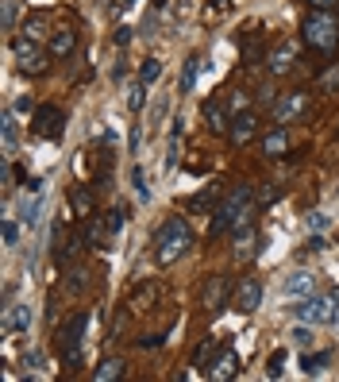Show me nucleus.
I'll return each instance as SVG.
<instances>
[{"mask_svg": "<svg viewBox=\"0 0 339 382\" xmlns=\"http://www.w3.org/2000/svg\"><path fill=\"white\" fill-rule=\"evenodd\" d=\"M0 235H4L8 247H16V243H20V224H16L12 216H4V224H0Z\"/></svg>", "mask_w": 339, "mask_h": 382, "instance_id": "473e14b6", "label": "nucleus"}, {"mask_svg": "<svg viewBox=\"0 0 339 382\" xmlns=\"http://www.w3.org/2000/svg\"><path fill=\"white\" fill-rule=\"evenodd\" d=\"M201 116H204V128H209L212 135H228L231 116L224 112V104H220V101H204L201 104Z\"/></svg>", "mask_w": 339, "mask_h": 382, "instance_id": "f3484780", "label": "nucleus"}, {"mask_svg": "<svg viewBox=\"0 0 339 382\" xmlns=\"http://www.w3.org/2000/svg\"><path fill=\"white\" fill-rule=\"evenodd\" d=\"M31 328V309L27 305H16L4 313V332L12 336V332H27Z\"/></svg>", "mask_w": 339, "mask_h": 382, "instance_id": "412c9836", "label": "nucleus"}, {"mask_svg": "<svg viewBox=\"0 0 339 382\" xmlns=\"http://www.w3.org/2000/svg\"><path fill=\"white\" fill-rule=\"evenodd\" d=\"M51 23H47V16H27V20H23V35H27V39H35V43H43V39H51Z\"/></svg>", "mask_w": 339, "mask_h": 382, "instance_id": "b1692460", "label": "nucleus"}, {"mask_svg": "<svg viewBox=\"0 0 339 382\" xmlns=\"http://www.w3.org/2000/svg\"><path fill=\"white\" fill-rule=\"evenodd\" d=\"M212 355H216V340H204V344L201 347H197V359H193V367H209V359H212Z\"/></svg>", "mask_w": 339, "mask_h": 382, "instance_id": "2f4dec72", "label": "nucleus"}, {"mask_svg": "<svg viewBox=\"0 0 339 382\" xmlns=\"http://www.w3.org/2000/svg\"><path fill=\"white\" fill-rule=\"evenodd\" d=\"M231 251H235V259H243V263L259 255V251H262V235L254 232V224H247V228L235 232V247H231Z\"/></svg>", "mask_w": 339, "mask_h": 382, "instance_id": "a211bd4d", "label": "nucleus"}, {"mask_svg": "<svg viewBox=\"0 0 339 382\" xmlns=\"http://www.w3.org/2000/svg\"><path fill=\"white\" fill-rule=\"evenodd\" d=\"M12 109L20 112V116H35V101H31L27 93H23V97H16V104H12Z\"/></svg>", "mask_w": 339, "mask_h": 382, "instance_id": "e433bc0d", "label": "nucleus"}, {"mask_svg": "<svg viewBox=\"0 0 339 382\" xmlns=\"http://www.w3.org/2000/svg\"><path fill=\"white\" fill-rule=\"evenodd\" d=\"M309 4H312V8H335L339 0H309Z\"/></svg>", "mask_w": 339, "mask_h": 382, "instance_id": "de8ad7c7", "label": "nucleus"}, {"mask_svg": "<svg viewBox=\"0 0 339 382\" xmlns=\"http://www.w3.org/2000/svg\"><path fill=\"white\" fill-rule=\"evenodd\" d=\"M12 23H16V4L4 0V27H12Z\"/></svg>", "mask_w": 339, "mask_h": 382, "instance_id": "37998d69", "label": "nucleus"}, {"mask_svg": "<svg viewBox=\"0 0 339 382\" xmlns=\"http://www.w3.org/2000/svg\"><path fill=\"white\" fill-rule=\"evenodd\" d=\"M301 39H304V47H312V51L332 54L335 47H339V16L328 12V8L309 12L301 20Z\"/></svg>", "mask_w": 339, "mask_h": 382, "instance_id": "f03ea898", "label": "nucleus"}, {"mask_svg": "<svg viewBox=\"0 0 339 382\" xmlns=\"http://www.w3.org/2000/svg\"><path fill=\"white\" fill-rule=\"evenodd\" d=\"M320 85H324V89H339V66H335V70H328V74L320 78Z\"/></svg>", "mask_w": 339, "mask_h": 382, "instance_id": "ea45409f", "label": "nucleus"}, {"mask_svg": "<svg viewBox=\"0 0 339 382\" xmlns=\"http://www.w3.org/2000/svg\"><path fill=\"white\" fill-rule=\"evenodd\" d=\"M216 201H220V185H216V182H209L201 193H193V197L185 201V209H189V213H204V209H212Z\"/></svg>", "mask_w": 339, "mask_h": 382, "instance_id": "aec40b11", "label": "nucleus"}, {"mask_svg": "<svg viewBox=\"0 0 339 382\" xmlns=\"http://www.w3.org/2000/svg\"><path fill=\"white\" fill-rule=\"evenodd\" d=\"M239 375V352L235 347H220L216 355H212V363L204 367V378H212V382H231Z\"/></svg>", "mask_w": 339, "mask_h": 382, "instance_id": "f8f14e48", "label": "nucleus"}, {"mask_svg": "<svg viewBox=\"0 0 339 382\" xmlns=\"http://www.w3.org/2000/svg\"><path fill=\"white\" fill-rule=\"evenodd\" d=\"M120 4H123V8H131V4H135V0H120Z\"/></svg>", "mask_w": 339, "mask_h": 382, "instance_id": "09e8293b", "label": "nucleus"}, {"mask_svg": "<svg viewBox=\"0 0 339 382\" xmlns=\"http://www.w3.org/2000/svg\"><path fill=\"white\" fill-rule=\"evenodd\" d=\"M16 135H20V124H16V109H8L0 116V143H4V154L16 151Z\"/></svg>", "mask_w": 339, "mask_h": 382, "instance_id": "4be33fe9", "label": "nucleus"}, {"mask_svg": "<svg viewBox=\"0 0 339 382\" xmlns=\"http://www.w3.org/2000/svg\"><path fill=\"white\" fill-rule=\"evenodd\" d=\"M47 54H51V51H43V47H39L35 39H27V35L12 39L16 70H20V74H27V78H43V74H51V58H47Z\"/></svg>", "mask_w": 339, "mask_h": 382, "instance_id": "39448f33", "label": "nucleus"}, {"mask_svg": "<svg viewBox=\"0 0 339 382\" xmlns=\"http://www.w3.org/2000/svg\"><path fill=\"white\" fill-rule=\"evenodd\" d=\"M154 294H159V290L151 286V282H143V286L135 290V294H131V309H135V313H143V309H151V302H154Z\"/></svg>", "mask_w": 339, "mask_h": 382, "instance_id": "cd10ccee", "label": "nucleus"}, {"mask_svg": "<svg viewBox=\"0 0 339 382\" xmlns=\"http://www.w3.org/2000/svg\"><path fill=\"white\" fill-rule=\"evenodd\" d=\"M282 371H285V352H274L266 359V375L270 378H282Z\"/></svg>", "mask_w": 339, "mask_h": 382, "instance_id": "c9c22d12", "label": "nucleus"}, {"mask_svg": "<svg viewBox=\"0 0 339 382\" xmlns=\"http://www.w3.org/2000/svg\"><path fill=\"white\" fill-rule=\"evenodd\" d=\"M289 340H293L297 347H309V344H312V324H304V321H301L293 332H289Z\"/></svg>", "mask_w": 339, "mask_h": 382, "instance_id": "72a5a7b5", "label": "nucleus"}, {"mask_svg": "<svg viewBox=\"0 0 339 382\" xmlns=\"http://www.w3.org/2000/svg\"><path fill=\"white\" fill-rule=\"evenodd\" d=\"M131 43V27H116V47H128Z\"/></svg>", "mask_w": 339, "mask_h": 382, "instance_id": "79ce46f5", "label": "nucleus"}, {"mask_svg": "<svg viewBox=\"0 0 339 382\" xmlns=\"http://www.w3.org/2000/svg\"><path fill=\"white\" fill-rule=\"evenodd\" d=\"M309 228H312V232H324V228H328V216H324V213H309Z\"/></svg>", "mask_w": 339, "mask_h": 382, "instance_id": "58836bf2", "label": "nucleus"}, {"mask_svg": "<svg viewBox=\"0 0 339 382\" xmlns=\"http://www.w3.org/2000/svg\"><path fill=\"white\" fill-rule=\"evenodd\" d=\"M31 128H35L43 140H62L66 132V112L58 109V104H43V109H35V120H31Z\"/></svg>", "mask_w": 339, "mask_h": 382, "instance_id": "9d476101", "label": "nucleus"}, {"mask_svg": "<svg viewBox=\"0 0 339 382\" xmlns=\"http://www.w3.org/2000/svg\"><path fill=\"white\" fill-rule=\"evenodd\" d=\"M212 4H224V0H212Z\"/></svg>", "mask_w": 339, "mask_h": 382, "instance_id": "3c124183", "label": "nucleus"}, {"mask_svg": "<svg viewBox=\"0 0 339 382\" xmlns=\"http://www.w3.org/2000/svg\"><path fill=\"white\" fill-rule=\"evenodd\" d=\"M254 224V190L251 182H239L231 193H224V201L216 205V216H212V235H224V232H239Z\"/></svg>", "mask_w": 339, "mask_h": 382, "instance_id": "f257e3e1", "label": "nucleus"}, {"mask_svg": "<svg viewBox=\"0 0 339 382\" xmlns=\"http://www.w3.org/2000/svg\"><path fill=\"white\" fill-rule=\"evenodd\" d=\"M123 367H128L123 359H101V367L93 371V382H116V378H123Z\"/></svg>", "mask_w": 339, "mask_h": 382, "instance_id": "a878e982", "label": "nucleus"}, {"mask_svg": "<svg viewBox=\"0 0 339 382\" xmlns=\"http://www.w3.org/2000/svg\"><path fill=\"white\" fill-rule=\"evenodd\" d=\"M154 27H159V20H154V16H147V20H143V31H147V35H154Z\"/></svg>", "mask_w": 339, "mask_h": 382, "instance_id": "a18cd8bd", "label": "nucleus"}, {"mask_svg": "<svg viewBox=\"0 0 339 382\" xmlns=\"http://www.w3.org/2000/svg\"><path fill=\"white\" fill-rule=\"evenodd\" d=\"M131 182H135V193H139V201H151V185H147V174L143 170H131Z\"/></svg>", "mask_w": 339, "mask_h": 382, "instance_id": "f704fd0d", "label": "nucleus"}, {"mask_svg": "<svg viewBox=\"0 0 339 382\" xmlns=\"http://www.w3.org/2000/svg\"><path fill=\"white\" fill-rule=\"evenodd\" d=\"M282 193H285L282 185H266V190L259 193V201H262V205H270V201H278V197H282Z\"/></svg>", "mask_w": 339, "mask_h": 382, "instance_id": "4c0bfd02", "label": "nucleus"}, {"mask_svg": "<svg viewBox=\"0 0 339 382\" xmlns=\"http://www.w3.org/2000/svg\"><path fill=\"white\" fill-rule=\"evenodd\" d=\"M293 313L304 324H332L339 313V302H335V294H309V297H301V305H293Z\"/></svg>", "mask_w": 339, "mask_h": 382, "instance_id": "0eeeda50", "label": "nucleus"}, {"mask_svg": "<svg viewBox=\"0 0 339 382\" xmlns=\"http://www.w3.org/2000/svg\"><path fill=\"white\" fill-rule=\"evenodd\" d=\"M309 251H324V235H312V240H309Z\"/></svg>", "mask_w": 339, "mask_h": 382, "instance_id": "49530a36", "label": "nucleus"}, {"mask_svg": "<svg viewBox=\"0 0 339 382\" xmlns=\"http://www.w3.org/2000/svg\"><path fill=\"white\" fill-rule=\"evenodd\" d=\"M139 143H143V124L131 128V151H139Z\"/></svg>", "mask_w": 339, "mask_h": 382, "instance_id": "c03bdc74", "label": "nucleus"}, {"mask_svg": "<svg viewBox=\"0 0 339 382\" xmlns=\"http://www.w3.org/2000/svg\"><path fill=\"white\" fill-rule=\"evenodd\" d=\"M197 78H201V54H189L185 70H181V78H178V89H181V93H193Z\"/></svg>", "mask_w": 339, "mask_h": 382, "instance_id": "393cba45", "label": "nucleus"}, {"mask_svg": "<svg viewBox=\"0 0 339 382\" xmlns=\"http://www.w3.org/2000/svg\"><path fill=\"white\" fill-rule=\"evenodd\" d=\"M162 78V58H143V66H139V81H147V85H154V81Z\"/></svg>", "mask_w": 339, "mask_h": 382, "instance_id": "c756f323", "label": "nucleus"}, {"mask_svg": "<svg viewBox=\"0 0 339 382\" xmlns=\"http://www.w3.org/2000/svg\"><path fill=\"white\" fill-rule=\"evenodd\" d=\"M335 355L332 352H316V355H301V371L304 375H320V371L328 367V363H332Z\"/></svg>", "mask_w": 339, "mask_h": 382, "instance_id": "bb28decb", "label": "nucleus"}, {"mask_svg": "<svg viewBox=\"0 0 339 382\" xmlns=\"http://www.w3.org/2000/svg\"><path fill=\"white\" fill-rule=\"evenodd\" d=\"M259 147H262V154H266V159H285V154H289V147H293V140H289L285 124L270 128V132L259 140Z\"/></svg>", "mask_w": 339, "mask_h": 382, "instance_id": "dca6fc26", "label": "nucleus"}, {"mask_svg": "<svg viewBox=\"0 0 339 382\" xmlns=\"http://www.w3.org/2000/svg\"><path fill=\"white\" fill-rule=\"evenodd\" d=\"M89 332V313H78L66 321V328L58 332V352H62L66 367H81V344H85Z\"/></svg>", "mask_w": 339, "mask_h": 382, "instance_id": "423d86ee", "label": "nucleus"}, {"mask_svg": "<svg viewBox=\"0 0 339 382\" xmlns=\"http://www.w3.org/2000/svg\"><path fill=\"white\" fill-rule=\"evenodd\" d=\"M304 112H309V93L304 89H289L274 101V120L278 124H293V120H301Z\"/></svg>", "mask_w": 339, "mask_h": 382, "instance_id": "1a4fd4ad", "label": "nucleus"}, {"mask_svg": "<svg viewBox=\"0 0 339 382\" xmlns=\"http://www.w3.org/2000/svg\"><path fill=\"white\" fill-rule=\"evenodd\" d=\"M189 243H193L189 224L181 221V216H170V221L154 232V263H159V266H173L189 251Z\"/></svg>", "mask_w": 339, "mask_h": 382, "instance_id": "7ed1b4c3", "label": "nucleus"}, {"mask_svg": "<svg viewBox=\"0 0 339 382\" xmlns=\"http://www.w3.org/2000/svg\"><path fill=\"white\" fill-rule=\"evenodd\" d=\"M231 294H235V286H231L228 274H212V278L201 286V305L209 309L212 316H216L224 305H231Z\"/></svg>", "mask_w": 339, "mask_h": 382, "instance_id": "6e6552de", "label": "nucleus"}, {"mask_svg": "<svg viewBox=\"0 0 339 382\" xmlns=\"http://www.w3.org/2000/svg\"><path fill=\"white\" fill-rule=\"evenodd\" d=\"M254 135H259V116H254V112H235V116H231V128H228L231 147H247Z\"/></svg>", "mask_w": 339, "mask_h": 382, "instance_id": "4468645a", "label": "nucleus"}, {"mask_svg": "<svg viewBox=\"0 0 339 382\" xmlns=\"http://www.w3.org/2000/svg\"><path fill=\"white\" fill-rule=\"evenodd\" d=\"M143 104H147V81H131L128 85V109L131 112H143Z\"/></svg>", "mask_w": 339, "mask_h": 382, "instance_id": "c85d7f7f", "label": "nucleus"}, {"mask_svg": "<svg viewBox=\"0 0 339 382\" xmlns=\"http://www.w3.org/2000/svg\"><path fill=\"white\" fill-rule=\"evenodd\" d=\"M297 58H301V43H297V39H285L282 47H274V51L266 54V70L274 78H282V74H289V70L297 66Z\"/></svg>", "mask_w": 339, "mask_h": 382, "instance_id": "ddd939ff", "label": "nucleus"}, {"mask_svg": "<svg viewBox=\"0 0 339 382\" xmlns=\"http://www.w3.org/2000/svg\"><path fill=\"white\" fill-rule=\"evenodd\" d=\"M47 51H51V58H70V54L78 51V31L58 23L51 31V39H47Z\"/></svg>", "mask_w": 339, "mask_h": 382, "instance_id": "2eb2a0df", "label": "nucleus"}, {"mask_svg": "<svg viewBox=\"0 0 339 382\" xmlns=\"http://www.w3.org/2000/svg\"><path fill=\"white\" fill-rule=\"evenodd\" d=\"M154 4H159V8H162V4H166V0H154Z\"/></svg>", "mask_w": 339, "mask_h": 382, "instance_id": "8fccbe9b", "label": "nucleus"}, {"mask_svg": "<svg viewBox=\"0 0 339 382\" xmlns=\"http://www.w3.org/2000/svg\"><path fill=\"white\" fill-rule=\"evenodd\" d=\"M128 216H131L128 205H116V209H109V213H93L89 216V228H85V240L93 243V247H112V240L123 232Z\"/></svg>", "mask_w": 339, "mask_h": 382, "instance_id": "20e7f679", "label": "nucleus"}, {"mask_svg": "<svg viewBox=\"0 0 339 382\" xmlns=\"http://www.w3.org/2000/svg\"><path fill=\"white\" fill-rule=\"evenodd\" d=\"M231 109H235V112H247V93H243V89L231 97Z\"/></svg>", "mask_w": 339, "mask_h": 382, "instance_id": "a19ab883", "label": "nucleus"}, {"mask_svg": "<svg viewBox=\"0 0 339 382\" xmlns=\"http://www.w3.org/2000/svg\"><path fill=\"white\" fill-rule=\"evenodd\" d=\"M39 209H43V201H39V193H35V197H23V205H20V221L23 224H27V228H31V224H35L39 221Z\"/></svg>", "mask_w": 339, "mask_h": 382, "instance_id": "7c9ffc66", "label": "nucleus"}, {"mask_svg": "<svg viewBox=\"0 0 339 382\" xmlns=\"http://www.w3.org/2000/svg\"><path fill=\"white\" fill-rule=\"evenodd\" d=\"M70 209L81 216V221H89V216L97 213V201H93V193H89L85 185H73V190H70Z\"/></svg>", "mask_w": 339, "mask_h": 382, "instance_id": "6ab92c4d", "label": "nucleus"}, {"mask_svg": "<svg viewBox=\"0 0 339 382\" xmlns=\"http://www.w3.org/2000/svg\"><path fill=\"white\" fill-rule=\"evenodd\" d=\"M285 294L289 297H309L312 294V274L309 271H293L285 278Z\"/></svg>", "mask_w": 339, "mask_h": 382, "instance_id": "5701e85b", "label": "nucleus"}, {"mask_svg": "<svg viewBox=\"0 0 339 382\" xmlns=\"http://www.w3.org/2000/svg\"><path fill=\"white\" fill-rule=\"evenodd\" d=\"M259 305H262V282L251 278V274L239 278L235 282V294H231V309H235V313H254Z\"/></svg>", "mask_w": 339, "mask_h": 382, "instance_id": "9b49d317", "label": "nucleus"}]
</instances>
